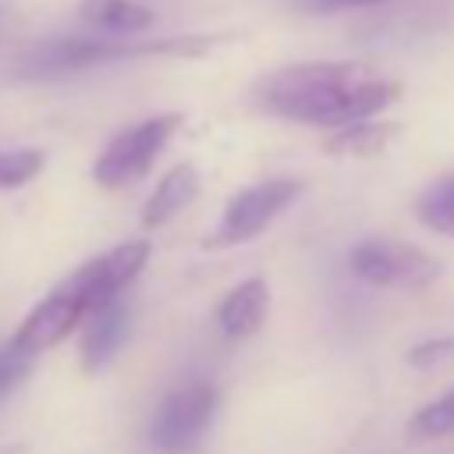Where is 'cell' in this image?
Listing matches in <instances>:
<instances>
[{"label":"cell","instance_id":"1","mask_svg":"<svg viewBox=\"0 0 454 454\" xmlns=\"http://www.w3.org/2000/svg\"><path fill=\"white\" fill-rule=\"evenodd\" d=\"M401 96V85L365 64L351 60H309L287 64L259 78L255 99L298 124L344 128L365 117H376Z\"/></svg>","mask_w":454,"mask_h":454},{"label":"cell","instance_id":"2","mask_svg":"<svg viewBox=\"0 0 454 454\" xmlns=\"http://www.w3.org/2000/svg\"><path fill=\"white\" fill-rule=\"evenodd\" d=\"M149 262V241L135 238L124 241L96 259H89L85 266H78L64 284H57L18 326V333L11 337V344L25 355H39L53 344H60L92 309H99L103 301L117 298Z\"/></svg>","mask_w":454,"mask_h":454},{"label":"cell","instance_id":"3","mask_svg":"<svg viewBox=\"0 0 454 454\" xmlns=\"http://www.w3.org/2000/svg\"><path fill=\"white\" fill-rule=\"evenodd\" d=\"M181 121H184L181 114H156V117H145V121L124 128L121 135H114L92 163V181L99 188H124V184L138 181L156 163L163 145L174 138Z\"/></svg>","mask_w":454,"mask_h":454},{"label":"cell","instance_id":"4","mask_svg":"<svg viewBox=\"0 0 454 454\" xmlns=\"http://www.w3.org/2000/svg\"><path fill=\"white\" fill-rule=\"evenodd\" d=\"M301 188L305 184L298 177H270V181L241 188L220 213L213 234L206 238V248H231V245L252 241L301 195Z\"/></svg>","mask_w":454,"mask_h":454},{"label":"cell","instance_id":"5","mask_svg":"<svg viewBox=\"0 0 454 454\" xmlns=\"http://www.w3.org/2000/svg\"><path fill=\"white\" fill-rule=\"evenodd\" d=\"M348 270L376 287H422L443 273V262L411 241L369 238L348 252Z\"/></svg>","mask_w":454,"mask_h":454},{"label":"cell","instance_id":"6","mask_svg":"<svg viewBox=\"0 0 454 454\" xmlns=\"http://www.w3.org/2000/svg\"><path fill=\"white\" fill-rule=\"evenodd\" d=\"M216 387L213 383H188L167 394L149 422V443L163 454H188L195 450L216 415Z\"/></svg>","mask_w":454,"mask_h":454},{"label":"cell","instance_id":"7","mask_svg":"<svg viewBox=\"0 0 454 454\" xmlns=\"http://www.w3.org/2000/svg\"><path fill=\"white\" fill-rule=\"evenodd\" d=\"M202 43H106V39H53L35 46L25 57V71L32 74H57V71H82V67H96L106 60H121V57H138V53H184V50H199Z\"/></svg>","mask_w":454,"mask_h":454},{"label":"cell","instance_id":"8","mask_svg":"<svg viewBox=\"0 0 454 454\" xmlns=\"http://www.w3.org/2000/svg\"><path fill=\"white\" fill-rule=\"evenodd\" d=\"M128 326H131V309L117 298L103 301L99 309L89 312V326H85V337H82V365L89 372H99L106 369L117 351L124 348L128 340Z\"/></svg>","mask_w":454,"mask_h":454},{"label":"cell","instance_id":"9","mask_svg":"<svg viewBox=\"0 0 454 454\" xmlns=\"http://www.w3.org/2000/svg\"><path fill=\"white\" fill-rule=\"evenodd\" d=\"M270 312V287L262 277L241 280L220 305H216V326L227 340H248Z\"/></svg>","mask_w":454,"mask_h":454},{"label":"cell","instance_id":"10","mask_svg":"<svg viewBox=\"0 0 454 454\" xmlns=\"http://www.w3.org/2000/svg\"><path fill=\"white\" fill-rule=\"evenodd\" d=\"M195 195H199V170H195V163L170 167L160 177V184L153 188V195L145 199V206H142V227H163V223H170Z\"/></svg>","mask_w":454,"mask_h":454},{"label":"cell","instance_id":"11","mask_svg":"<svg viewBox=\"0 0 454 454\" xmlns=\"http://www.w3.org/2000/svg\"><path fill=\"white\" fill-rule=\"evenodd\" d=\"M78 14L110 35H135L156 21V14L138 0H82Z\"/></svg>","mask_w":454,"mask_h":454},{"label":"cell","instance_id":"12","mask_svg":"<svg viewBox=\"0 0 454 454\" xmlns=\"http://www.w3.org/2000/svg\"><path fill=\"white\" fill-rule=\"evenodd\" d=\"M394 135H397L394 124H380V121L365 117V121L337 128V135L326 138V153H333V156H376L390 145Z\"/></svg>","mask_w":454,"mask_h":454},{"label":"cell","instance_id":"13","mask_svg":"<svg viewBox=\"0 0 454 454\" xmlns=\"http://www.w3.org/2000/svg\"><path fill=\"white\" fill-rule=\"evenodd\" d=\"M415 216H419L429 231H436V234H443V238H454V170L443 174V177H436L433 184H426V188L419 192V199H415Z\"/></svg>","mask_w":454,"mask_h":454},{"label":"cell","instance_id":"14","mask_svg":"<svg viewBox=\"0 0 454 454\" xmlns=\"http://www.w3.org/2000/svg\"><path fill=\"white\" fill-rule=\"evenodd\" d=\"M450 433H454V387L408 419V436L411 440H440V436H450Z\"/></svg>","mask_w":454,"mask_h":454},{"label":"cell","instance_id":"15","mask_svg":"<svg viewBox=\"0 0 454 454\" xmlns=\"http://www.w3.org/2000/svg\"><path fill=\"white\" fill-rule=\"evenodd\" d=\"M46 156L39 149H0V188H21L43 170Z\"/></svg>","mask_w":454,"mask_h":454},{"label":"cell","instance_id":"16","mask_svg":"<svg viewBox=\"0 0 454 454\" xmlns=\"http://www.w3.org/2000/svg\"><path fill=\"white\" fill-rule=\"evenodd\" d=\"M28 365H32V355L18 351L14 344H4L0 348V397H7L28 376Z\"/></svg>","mask_w":454,"mask_h":454},{"label":"cell","instance_id":"17","mask_svg":"<svg viewBox=\"0 0 454 454\" xmlns=\"http://www.w3.org/2000/svg\"><path fill=\"white\" fill-rule=\"evenodd\" d=\"M447 358H454V337H429V340H419L408 351V362L415 369H436Z\"/></svg>","mask_w":454,"mask_h":454},{"label":"cell","instance_id":"18","mask_svg":"<svg viewBox=\"0 0 454 454\" xmlns=\"http://www.w3.org/2000/svg\"><path fill=\"white\" fill-rule=\"evenodd\" d=\"M387 0H301L305 11H340V7H376Z\"/></svg>","mask_w":454,"mask_h":454}]
</instances>
